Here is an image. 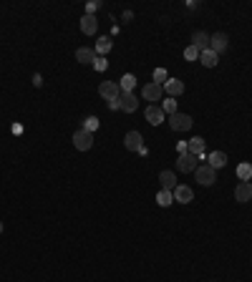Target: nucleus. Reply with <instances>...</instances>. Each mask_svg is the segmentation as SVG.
<instances>
[{"mask_svg": "<svg viewBox=\"0 0 252 282\" xmlns=\"http://www.w3.org/2000/svg\"><path fill=\"white\" fill-rule=\"evenodd\" d=\"M98 94L106 101H116L118 94H121V88H118V83H114V81H101L98 83Z\"/></svg>", "mask_w": 252, "mask_h": 282, "instance_id": "obj_4", "label": "nucleus"}, {"mask_svg": "<svg viewBox=\"0 0 252 282\" xmlns=\"http://www.w3.org/2000/svg\"><path fill=\"white\" fill-rule=\"evenodd\" d=\"M144 118H146V121H149L152 126H159V124H164L167 113L161 111V106H146V113H144Z\"/></svg>", "mask_w": 252, "mask_h": 282, "instance_id": "obj_7", "label": "nucleus"}, {"mask_svg": "<svg viewBox=\"0 0 252 282\" xmlns=\"http://www.w3.org/2000/svg\"><path fill=\"white\" fill-rule=\"evenodd\" d=\"M141 96L146 98V101H159L161 96H164V86H161V83H146L144 86V91H141Z\"/></svg>", "mask_w": 252, "mask_h": 282, "instance_id": "obj_6", "label": "nucleus"}, {"mask_svg": "<svg viewBox=\"0 0 252 282\" xmlns=\"http://www.w3.org/2000/svg\"><path fill=\"white\" fill-rule=\"evenodd\" d=\"M227 43H230V38L225 33H214V36H210V51H214L219 56L222 51H227Z\"/></svg>", "mask_w": 252, "mask_h": 282, "instance_id": "obj_9", "label": "nucleus"}, {"mask_svg": "<svg viewBox=\"0 0 252 282\" xmlns=\"http://www.w3.org/2000/svg\"><path fill=\"white\" fill-rule=\"evenodd\" d=\"M76 61L78 63H96V48H78L76 51Z\"/></svg>", "mask_w": 252, "mask_h": 282, "instance_id": "obj_16", "label": "nucleus"}, {"mask_svg": "<svg viewBox=\"0 0 252 282\" xmlns=\"http://www.w3.org/2000/svg\"><path fill=\"white\" fill-rule=\"evenodd\" d=\"M154 83H161V86L167 83V71L164 68H156L154 71Z\"/></svg>", "mask_w": 252, "mask_h": 282, "instance_id": "obj_27", "label": "nucleus"}, {"mask_svg": "<svg viewBox=\"0 0 252 282\" xmlns=\"http://www.w3.org/2000/svg\"><path fill=\"white\" fill-rule=\"evenodd\" d=\"M207 164H210L212 169H222L227 164V154L225 151H212L210 156H207Z\"/></svg>", "mask_w": 252, "mask_h": 282, "instance_id": "obj_17", "label": "nucleus"}, {"mask_svg": "<svg viewBox=\"0 0 252 282\" xmlns=\"http://www.w3.org/2000/svg\"><path fill=\"white\" fill-rule=\"evenodd\" d=\"M194 176H197V182L204 184V187H212L217 182V169H212L210 164H202L194 169Z\"/></svg>", "mask_w": 252, "mask_h": 282, "instance_id": "obj_1", "label": "nucleus"}, {"mask_svg": "<svg viewBox=\"0 0 252 282\" xmlns=\"http://www.w3.org/2000/svg\"><path fill=\"white\" fill-rule=\"evenodd\" d=\"M101 8V3H98V0H94V3H88L86 5V16H94V13Z\"/></svg>", "mask_w": 252, "mask_h": 282, "instance_id": "obj_28", "label": "nucleus"}, {"mask_svg": "<svg viewBox=\"0 0 252 282\" xmlns=\"http://www.w3.org/2000/svg\"><path fill=\"white\" fill-rule=\"evenodd\" d=\"M199 63H202V66H207V68H214V66L219 63V56H217L214 51L207 48V51H202V53H199Z\"/></svg>", "mask_w": 252, "mask_h": 282, "instance_id": "obj_18", "label": "nucleus"}, {"mask_svg": "<svg viewBox=\"0 0 252 282\" xmlns=\"http://www.w3.org/2000/svg\"><path fill=\"white\" fill-rule=\"evenodd\" d=\"M174 199H176V202H182V204H189L192 199H194V191H192L187 184H176V189H174Z\"/></svg>", "mask_w": 252, "mask_h": 282, "instance_id": "obj_11", "label": "nucleus"}, {"mask_svg": "<svg viewBox=\"0 0 252 282\" xmlns=\"http://www.w3.org/2000/svg\"><path fill=\"white\" fill-rule=\"evenodd\" d=\"M118 103H121V111H126V113H134L139 109V98L134 94H121L118 96Z\"/></svg>", "mask_w": 252, "mask_h": 282, "instance_id": "obj_10", "label": "nucleus"}, {"mask_svg": "<svg viewBox=\"0 0 252 282\" xmlns=\"http://www.w3.org/2000/svg\"><path fill=\"white\" fill-rule=\"evenodd\" d=\"M176 169L179 171H194L197 169V156L194 154H189V151H184V154H179V159H176Z\"/></svg>", "mask_w": 252, "mask_h": 282, "instance_id": "obj_5", "label": "nucleus"}, {"mask_svg": "<svg viewBox=\"0 0 252 282\" xmlns=\"http://www.w3.org/2000/svg\"><path fill=\"white\" fill-rule=\"evenodd\" d=\"M237 176H240V182H250L252 179V164H240L237 167Z\"/></svg>", "mask_w": 252, "mask_h": 282, "instance_id": "obj_23", "label": "nucleus"}, {"mask_svg": "<svg viewBox=\"0 0 252 282\" xmlns=\"http://www.w3.org/2000/svg\"><path fill=\"white\" fill-rule=\"evenodd\" d=\"M176 149H179V154H184V151H187V144H184V141H179V144H176Z\"/></svg>", "mask_w": 252, "mask_h": 282, "instance_id": "obj_31", "label": "nucleus"}, {"mask_svg": "<svg viewBox=\"0 0 252 282\" xmlns=\"http://www.w3.org/2000/svg\"><path fill=\"white\" fill-rule=\"evenodd\" d=\"M234 199H237V202H250V199H252V184H250V182H240V184H237Z\"/></svg>", "mask_w": 252, "mask_h": 282, "instance_id": "obj_14", "label": "nucleus"}, {"mask_svg": "<svg viewBox=\"0 0 252 282\" xmlns=\"http://www.w3.org/2000/svg\"><path fill=\"white\" fill-rule=\"evenodd\" d=\"M0 232H3V222H0Z\"/></svg>", "mask_w": 252, "mask_h": 282, "instance_id": "obj_32", "label": "nucleus"}, {"mask_svg": "<svg viewBox=\"0 0 252 282\" xmlns=\"http://www.w3.org/2000/svg\"><path fill=\"white\" fill-rule=\"evenodd\" d=\"M159 182H161V189H169V191L176 189V176H174V171H161V174H159Z\"/></svg>", "mask_w": 252, "mask_h": 282, "instance_id": "obj_19", "label": "nucleus"}, {"mask_svg": "<svg viewBox=\"0 0 252 282\" xmlns=\"http://www.w3.org/2000/svg\"><path fill=\"white\" fill-rule=\"evenodd\" d=\"M73 146H76L78 151H88L94 146V133L86 131V129H78L76 133H73Z\"/></svg>", "mask_w": 252, "mask_h": 282, "instance_id": "obj_2", "label": "nucleus"}, {"mask_svg": "<svg viewBox=\"0 0 252 282\" xmlns=\"http://www.w3.org/2000/svg\"><path fill=\"white\" fill-rule=\"evenodd\" d=\"M172 202H174V191H169V189H161L156 194V204L159 207H169Z\"/></svg>", "mask_w": 252, "mask_h": 282, "instance_id": "obj_21", "label": "nucleus"}, {"mask_svg": "<svg viewBox=\"0 0 252 282\" xmlns=\"http://www.w3.org/2000/svg\"><path fill=\"white\" fill-rule=\"evenodd\" d=\"M124 146L129 151H139L141 146H144V139H141V133L139 131H129L126 136H124Z\"/></svg>", "mask_w": 252, "mask_h": 282, "instance_id": "obj_8", "label": "nucleus"}, {"mask_svg": "<svg viewBox=\"0 0 252 282\" xmlns=\"http://www.w3.org/2000/svg\"><path fill=\"white\" fill-rule=\"evenodd\" d=\"M111 46H114V40H111L109 36H103V38H98V40H96V53H109V51H111Z\"/></svg>", "mask_w": 252, "mask_h": 282, "instance_id": "obj_22", "label": "nucleus"}, {"mask_svg": "<svg viewBox=\"0 0 252 282\" xmlns=\"http://www.w3.org/2000/svg\"><path fill=\"white\" fill-rule=\"evenodd\" d=\"M164 91H167L172 98H176V96H182V94H184V83H182L179 78H167Z\"/></svg>", "mask_w": 252, "mask_h": 282, "instance_id": "obj_13", "label": "nucleus"}, {"mask_svg": "<svg viewBox=\"0 0 252 282\" xmlns=\"http://www.w3.org/2000/svg\"><path fill=\"white\" fill-rule=\"evenodd\" d=\"M192 124H194V121H192V116H187V113H179V111H176V113L169 116V126H172V131H189Z\"/></svg>", "mask_w": 252, "mask_h": 282, "instance_id": "obj_3", "label": "nucleus"}, {"mask_svg": "<svg viewBox=\"0 0 252 282\" xmlns=\"http://www.w3.org/2000/svg\"><path fill=\"white\" fill-rule=\"evenodd\" d=\"M81 31H83L86 36H94V33L98 31V20H96V16H83V18H81Z\"/></svg>", "mask_w": 252, "mask_h": 282, "instance_id": "obj_15", "label": "nucleus"}, {"mask_svg": "<svg viewBox=\"0 0 252 282\" xmlns=\"http://www.w3.org/2000/svg\"><path fill=\"white\" fill-rule=\"evenodd\" d=\"M96 71H103V68H106V61H103V58H96Z\"/></svg>", "mask_w": 252, "mask_h": 282, "instance_id": "obj_29", "label": "nucleus"}, {"mask_svg": "<svg viewBox=\"0 0 252 282\" xmlns=\"http://www.w3.org/2000/svg\"><path fill=\"white\" fill-rule=\"evenodd\" d=\"M83 129L94 133V131L98 129V118H96V116H88V118H86V121H83Z\"/></svg>", "mask_w": 252, "mask_h": 282, "instance_id": "obj_25", "label": "nucleus"}, {"mask_svg": "<svg viewBox=\"0 0 252 282\" xmlns=\"http://www.w3.org/2000/svg\"><path fill=\"white\" fill-rule=\"evenodd\" d=\"M192 46H194L199 53L207 51V48H210V36H207L204 31H194V33H192Z\"/></svg>", "mask_w": 252, "mask_h": 282, "instance_id": "obj_12", "label": "nucleus"}, {"mask_svg": "<svg viewBox=\"0 0 252 282\" xmlns=\"http://www.w3.org/2000/svg\"><path fill=\"white\" fill-rule=\"evenodd\" d=\"M134 86H136V78L131 76V73H126V76H121V81H118V88H121L124 94H134Z\"/></svg>", "mask_w": 252, "mask_h": 282, "instance_id": "obj_20", "label": "nucleus"}, {"mask_svg": "<svg viewBox=\"0 0 252 282\" xmlns=\"http://www.w3.org/2000/svg\"><path fill=\"white\" fill-rule=\"evenodd\" d=\"M109 106L116 111V109H121V103H118V98H116V101H109Z\"/></svg>", "mask_w": 252, "mask_h": 282, "instance_id": "obj_30", "label": "nucleus"}, {"mask_svg": "<svg viewBox=\"0 0 252 282\" xmlns=\"http://www.w3.org/2000/svg\"><path fill=\"white\" fill-rule=\"evenodd\" d=\"M161 111H164L167 116L176 113V101H174V98H167V101H161Z\"/></svg>", "mask_w": 252, "mask_h": 282, "instance_id": "obj_24", "label": "nucleus"}, {"mask_svg": "<svg viewBox=\"0 0 252 282\" xmlns=\"http://www.w3.org/2000/svg\"><path fill=\"white\" fill-rule=\"evenodd\" d=\"M184 58H187V61H197V58H199V51H197L194 46H187V48H184Z\"/></svg>", "mask_w": 252, "mask_h": 282, "instance_id": "obj_26", "label": "nucleus"}]
</instances>
